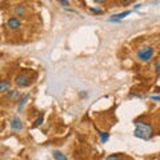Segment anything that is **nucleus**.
Masks as SVG:
<instances>
[{"label":"nucleus","mask_w":160,"mask_h":160,"mask_svg":"<svg viewBox=\"0 0 160 160\" xmlns=\"http://www.w3.org/2000/svg\"><path fill=\"white\" fill-rule=\"evenodd\" d=\"M129 13H131V11H126V12H122V13H118V15H112V16L108 19V22L118 23V22H120V20H122V19H124L126 16H128Z\"/></svg>","instance_id":"obj_9"},{"label":"nucleus","mask_w":160,"mask_h":160,"mask_svg":"<svg viewBox=\"0 0 160 160\" xmlns=\"http://www.w3.org/2000/svg\"><path fill=\"white\" fill-rule=\"evenodd\" d=\"M92 13H96V15H100V13H103V8H91L89 9Z\"/></svg>","instance_id":"obj_16"},{"label":"nucleus","mask_w":160,"mask_h":160,"mask_svg":"<svg viewBox=\"0 0 160 160\" xmlns=\"http://www.w3.org/2000/svg\"><path fill=\"white\" fill-rule=\"evenodd\" d=\"M9 127H11L12 131H22V129L24 128L22 119L18 118V116H15V118H12V119H11V123H9Z\"/></svg>","instance_id":"obj_4"},{"label":"nucleus","mask_w":160,"mask_h":160,"mask_svg":"<svg viewBox=\"0 0 160 160\" xmlns=\"http://www.w3.org/2000/svg\"><path fill=\"white\" fill-rule=\"evenodd\" d=\"M15 84L18 87H28L31 84V78L28 76L26 73H19L16 78H15Z\"/></svg>","instance_id":"obj_3"},{"label":"nucleus","mask_w":160,"mask_h":160,"mask_svg":"<svg viewBox=\"0 0 160 160\" xmlns=\"http://www.w3.org/2000/svg\"><path fill=\"white\" fill-rule=\"evenodd\" d=\"M7 27L9 29H12V31H15V29H19L22 27V23H20L19 18H9L7 22Z\"/></svg>","instance_id":"obj_5"},{"label":"nucleus","mask_w":160,"mask_h":160,"mask_svg":"<svg viewBox=\"0 0 160 160\" xmlns=\"http://www.w3.org/2000/svg\"><path fill=\"white\" fill-rule=\"evenodd\" d=\"M28 99H29V93H28V92H27L26 95H23V98L20 99V102H19V107H18L19 112H22V109L24 108V106H26L27 102H28Z\"/></svg>","instance_id":"obj_10"},{"label":"nucleus","mask_w":160,"mask_h":160,"mask_svg":"<svg viewBox=\"0 0 160 160\" xmlns=\"http://www.w3.org/2000/svg\"><path fill=\"white\" fill-rule=\"evenodd\" d=\"M99 138H100V142L102 143H107L108 140H109V135L107 132H103V131H99Z\"/></svg>","instance_id":"obj_12"},{"label":"nucleus","mask_w":160,"mask_h":160,"mask_svg":"<svg viewBox=\"0 0 160 160\" xmlns=\"http://www.w3.org/2000/svg\"><path fill=\"white\" fill-rule=\"evenodd\" d=\"M133 135L142 140H149L153 135V128L149 123L146 122H135V132Z\"/></svg>","instance_id":"obj_1"},{"label":"nucleus","mask_w":160,"mask_h":160,"mask_svg":"<svg viewBox=\"0 0 160 160\" xmlns=\"http://www.w3.org/2000/svg\"><path fill=\"white\" fill-rule=\"evenodd\" d=\"M59 3L62 4L63 7H68V6H69V2H59Z\"/></svg>","instance_id":"obj_17"},{"label":"nucleus","mask_w":160,"mask_h":160,"mask_svg":"<svg viewBox=\"0 0 160 160\" xmlns=\"http://www.w3.org/2000/svg\"><path fill=\"white\" fill-rule=\"evenodd\" d=\"M155 72L158 73V76H160V60L155 62Z\"/></svg>","instance_id":"obj_15"},{"label":"nucleus","mask_w":160,"mask_h":160,"mask_svg":"<svg viewBox=\"0 0 160 160\" xmlns=\"http://www.w3.org/2000/svg\"><path fill=\"white\" fill-rule=\"evenodd\" d=\"M106 160H120V155L118 153H112V155H108Z\"/></svg>","instance_id":"obj_14"},{"label":"nucleus","mask_w":160,"mask_h":160,"mask_svg":"<svg viewBox=\"0 0 160 160\" xmlns=\"http://www.w3.org/2000/svg\"><path fill=\"white\" fill-rule=\"evenodd\" d=\"M43 122H44V113H40V115H39V118H38L36 120H35V123H33V128H36V127H39V126H42Z\"/></svg>","instance_id":"obj_13"},{"label":"nucleus","mask_w":160,"mask_h":160,"mask_svg":"<svg viewBox=\"0 0 160 160\" xmlns=\"http://www.w3.org/2000/svg\"><path fill=\"white\" fill-rule=\"evenodd\" d=\"M22 98V93L18 89H11V91H8L7 95H6V99L7 100H11V102H15V100H18Z\"/></svg>","instance_id":"obj_7"},{"label":"nucleus","mask_w":160,"mask_h":160,"mask_svg":"<svg viewBox=\"0 0 160 160\" xmlns=\"http://www.w3.org/2000/svg\"><path fill=\"white\" fill-rule=\"evenodd\" d=\"M53 159L55 160H68V158L64 155L63 152H60V151H53Z\"/></svg>","instance_id":"obj_11"},{"label":"nucleus","mask_w":160,"mask_h":160,"mask_svg":"<svg viewBox=\"0 0 160 160\" xmlns=\"http://www.w3.org/2000/svg\"><path fill=\"white\" fill-rule=\"evenodd\" d=\"M151 100H156V102H160V96H151Z\"/></svg>","instance_id":"obj_18"},{"label":"nucleus","mask_w":160,"mask_h":160,"mask_svg":"<svg viewBox=\"0 0 160 160\" xmlns=\"http://www.w3.org/2000/svg\"><path fill=\"white\" fill-rule=\"evenodd\" d=\"M12 83L9 80H0V93H7L8 91H11Z\"/></svg>","instance_id":"obj_8"},{"label":"nucleus","mask_w":160,"mask_h":160,"mask_svg":"<svg viewBox=\"0 0 160 160\" xmlns=\"http://www.w3.org/2000/svg\"><path fill=\"white\" fill-rule=\"evenodd\" d=\"M136 56L142 63H148L153 58V48L149 46H144L142 48H139Z\"/></svg>","instance_id":"obj_2"},{"label":"nucleus","mask_w":160,"mask_h":160,"mask_svg":"<svg viewBox=\"0 0 160 160\" xmlns=\"http://www.w3.org/2000/svg\"><path fill=\"white\" fill-rule=\"evenodd\" d=\"M13 13H15V16H26L27 7L24 4H18V6L13 7Z\"/></svg>","instance_id":"obj_6"}]
</instances>
